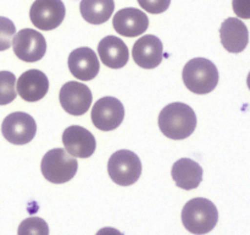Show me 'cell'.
I'll use <instances>...</instances> for the list:
<instances>
[{
    "instance_id": "obj_26",
    "label": "cell",
    "mask_w": 250,
    "mask_h": 235,
    "mask_svg": "<svg viewBox=\"0 0 250 235\" xmlns=\"http://www.w3.org/2000/svg\"><path fill=\"white\" fill-rule=\"evenodd\" d=\"M247 85H248V87H249V90H250V72H249V75H248V78H247Z\"/></svg>"
},
{
    "instance_id": "obj_3",
    "label": "cell",
    "mask_w": 250,
    "mask_h": 235,
    "mask_svg": "<svg viewBox=\"0 0 250 235\" xmlns=\"http://www.w3.org/2000/svg\"><path fill=\"white\" fill-rule=\"evenodd\" d=\"M186 87L195 94H208L219 83V70L209 59L195 58L188 61L182 71Z\"/></svg>"
},
{
    "instance_id": "obj_13",
    "label": "cell",
    "mask_w": 250,
    "mask_h": 235,
    "mask_svg": "<svg viewBox=\"0 0 250 235\" xmlns=\"http://www.w3.org/2000/svg\"><path fill=\"white\" fill-rule=\"evenodd\" d=\"M115 31L125 37H137L143 34L149 27V19L144 11L136 7L121 9L115 14L112 20Z\"/></svg>"
},
{
    "instance_id": "obj_1",
    "label": "cell",
    "mask_w": 250,
    "mask_h": 235,
    "mask_svg": "<svg viewBox=\"0 0 250 235\" xmlns=\"http://www.w3.org/2000/svg\"><path fill=\"white\" fill-rule=\"evenodd\" d=\"M159 127L168 139H187L197 127V115L188 104L181 102L171 103L160 112Z\"/></svg>"
},
{
    "instance_id": "obj_22",
    "label": "cell",
    "mask_w": 250,
    "mask_h": 235,
    "mask_svg": "<svg viewBox=\"0 0 250 235\" xmlns=\"http://www.w3.org/2000/svg\"><path fill=\"white\" fill-rule=\"evenodd\" d=\"M15 34L16 28L14 22L7 17L0 16V51L6 50L11 47Z\"/></svg>"
},
{
    "instance_id": "obj_18",
    "label": "cell",
    "mask_w": 250,
    "mask_h": 235,
    "mask_svg": "<svg viewBox=\"0 0 250 235\" xmlns=\"http://www.w3.org/2000/svg\"><path fill=\"white\" fill-rule=\"evenodd\" d=\"M171 175L178 188L183 190H193L202 183L203 168L193 159L181 158L173 163Z\"/></svg>"
},
{
    "instance_id": "obj_14",
    "label": "cell",
    "mask_w": 250,
    "mask_h": 235,
    "mask_svg": "<svg viewBox=\"0 0 250 235\" xmlns=\"http://www.w3.org/2000/svg\"><path fill=\"white\" fill-rule=\"evenodd\" d=\"M68 69L76 78L90 81L99 73L100 64L93 49L88 47L77 48L68 55Z\"/></svg>"
},
{
    "instance_id": "obj_8",
    "label": "cell",
    "mask_w": 250,
    "mask_h": 235,
    "mask_svg": "<svg viewBox=\"0 0 250 235\" xmlns=\"http://www.w3.org/2000/svg\"><path fill=\"white\" fill-rule=\"evenodd\" d=\"M66 9L61 0H36L29 10V19L38 29L51 31L62 24Z\"/></svg>"
},
{
    "instance_id": "obj_2",
    "label": "cell",
    "mask_w": 250,
    "mask_h": 235,
    "mask_svg": "<svg viewBox=\"0 0 250 235\" xmlns=\"http://www.w3.org/2000/svg\"><path fill=\"white\" fill-rule=\"evenodd\" d=\"M219 220V211L210 200L195 197L188 201L182 210V223L186 229L195 235L211 232Z\"/></svg>"
},
{
    "instance_id": "obj_6",
    "label": "cell",
    "mask_w": 250,
    "mask_h": 235,
    "mask_svg": "<svg viewBox=\"0 0 250 235\" xmlns=\"http://www.w3.org/2000/svg\"><path fill=\"white\" fill-rule=\"evenodd\" d=\"M12 48L15 55L22 61L36 63L45 55L46 41L41 32L32 28H23L14 36Z\"/></svg>"
},
{
    "instance_id": "obj_23",
    "label": "cell",
    "mask_w": 250,
    "mask_h": 235,
    "mask_svg": "<svg viewBox=\"0 0 250 235\" xmlns=\"http://www.w3.org/2000/svg\"><path fill=\"white\" fill-rule=\"evenodd\" d=\"M142 9L150 14H163L168 9L171 0H138Z\"/></svg>"
},
{
    "instance_id": "obj_11",
    "label": "cell",
    "mask_w": 250,
    "mask_h": 235,
    "mask_svg": "<svg viewBox=\"0 0 250 235\" xmlns=\"http://www.w3.org/2000/svg\"><path fill=\"white\" fill-rule=\"evenodd\" d=\"M62 142L66 151L77 158H88L94 153L97 147L92 132L80 125L67 127L62 134Z\"/></svg>"
},
{
    "instance_id": "obj_15",
    "label": "cell",
    "mask_w": 250,
    "mask_h": 235,
    "mask_svg": "<svg viewBox=\"0 0 250 235\" xmlns=\"http://www.w3.org/2000/svg\"><path fill=\"white\" fill-rule=\"evenodd\" d=\"M16 90L26 102H37L48 93L49 80L43 71L32 69L17 78Z\"/></svg>"
},
{
    "instance_id": "obj_12",
    "label": "cell",
    "mask_w": 250,
    "mask_h": 235,
    "mask_svg": "<svg viewBox=\"0 0 250 235\" xmlns=\"http://www.w3.org/2000/svg\"><path fill=\"white\" fill-rule=\"evenodd\" d=\"M134 63L143 69H154L164 59V47L160 39L153 34H146L137 39L132 49Z\"/></svg>"
},
{
    "instance_id": "obj_17",
    "label": "cell",
    "mask_w": 250,
    "mask_h": 235,
    "mask_svg": "<svg viewBox=\"0 0 250 235\" xmlns=\"http://www.w3.org/2000/svg\"><path fill=\"white\" fill-rule=\"evenodd\" d=\"M98 54L105 66L110 69H121L129 59L128 48L122 39L107 36L98 44Z\"/></svg>"
},
{
    "instance_id": "obj_4",
    "label": "cell",
    "mask_w": 250,
    "mask_h": 235,
    "mask_svg": "<svg viewBox=\"0 0 250 235\" xmlns=\"http://www.w3.org/2000/svg\"><path fill=\"white\" fill-rule=\"evenodd\" d=\"M42 174L53 184H63L72 180L78 169V162L66 149L54 148L46 152L42 159Z\"/></svg>"
},
{
    "instance_id": "obj_16",
    "label": "cell",
    "mask_w": 250,
    "mask_h": 235,
    "mask_svg": "<svg viewBox=\"0 0 250 235\" xmlns=\"http://www.w3.org/2000/svg\"><path fill=\"white\" fill-rule=\"evenodd\" d=\"M220 38L227 51L242 53L249 43V31L242 20L237 17H229L222 22Z\"/></svg>"
},
{
    "instance_id": "obj_5",
    "label": "cell",
    "mask_w": 250,
    "mask_h": 235,
    "mask_svg": "<svg viewBox=\"0 0 250 235\" xmlns=\"http://www.w3.org/2000/svg\"><path fill=\"white\" fill-rule=\"evenodd\" d=\"M107 173L117 185H133L142 174V162L134 152L129 149H120L110 157Z\"/></svg>"
},
{
    "instance_id": "obj_25",
    "label": "cell",
    "mask_w": 250,
    "mask_h": 235,
    "mask_svg": "<svg viewBox=\"0 0 250 235\" xmlns=\"http://www.w3.org/2000/svg\"><path fill=\"white\" fill-rule=\"evenodd\" d=\"M95 235H124L120 230L115 229V228H110V227H105L102 228L100 230H98V233Z\"/></svg>"
},
{
    "instance_id": "obj_20",
    "label": "cell",
    "mask_w": 250,
    "mask_h": 235,
    "mask_svg": "<svg viewBox=\"0 0 250 235\" xmlns=\"http://www.w3.org/2000/svg\"><path fill=\"white\" fill-rule=\"evenodd\" d=\"M16 94V76L10 71H0V105L14 102Z\"/></svg>"
},
{
    "instance_id": "obj_7",
    "label": "cell",
    "mask_w": 250,
    "mask_h": 235,
    "mask_svg": "<svg viewBox=\"0 0 250 235\" xmlns=\"http://www.w3.org/2000/svg\"><path fill=\"white\" fill-rule=\"evenodd\" d=\"M37 124L33 118L23 112H15L7 115L1 124V134L10 143L26 144L34 139Z\"/></svg>"
},
{
    "instance_id": "obj_10",
    "label": "cell",
    "mask_w": 250,
    "mask_h": 235,
    "mask_svg": "<svg viewBox=\"0 0 250 235\" xmlns=\"http://www.w3.org/2000/svg\"><path fill=\"white\" fill-rule=\"evenodd\" d=\"M59 99L66 113L80 117L85 114L90 108L93 95L88 86L76 81H70L61 87Z\"/></svg>"
},
{
    "instance_id": "obj_9",
    "label": "cell",
    "mask_w": 250,
    "mask_h": 235,
    "mask_svg": "<svg viewBox=\"0 0 250 235\" xmlns=\"http://www.w3.org/2000/svg\"><path fill=\"white\" fill-rule=\"evenodd\" d=\"M125 107L117 98L103 97L97 100L92 109V121L102 131H111L122 124Z\"/></svg>"
},
{
    "instance_id": "obj_24",
    "label": "cell",
    "mask_w": 250,
    "mask_h": 235,
    "mask_svg": "<svg viewBox=\"0 0 250 235\" xmlns=\"http://www.w3.org/2000/svg\"><path fill=\"white\" fill-rule=\"evenodd\" d=\"M234 14L241 19H250V0H232Z\"/></svg>"
},
{
    "instance_id": "obj_21",
    "label": "cell",
    "mask_w": 250,
    "mask_h": 235,
    "mask_svg": "<svg viewBox=\"0 0 250 235\" xmlns=\"http://www.w3.org/2000/svg\"><path fill=\"white\" fill-rule=\"evenodd\" d=\"M17 235H49V225L43 218L29 217L19 225Z\"/></svg>"
},
{
    "instance_id": "obj_19",
    "label": "cell",
    "mask_w": 250,
    "mask_h": 235,
    "mask_svg": "<svg viewBox=\"0 0 250 235\" xmlns=\"http://www.w3.org/2000/svg\"><path fill=\"white\" fill-rule=\"evenodd\" d=\"M81 15L92 24H102L111 17L115 10L114 0H81Z\"/></svg>"
}]
</instances>
